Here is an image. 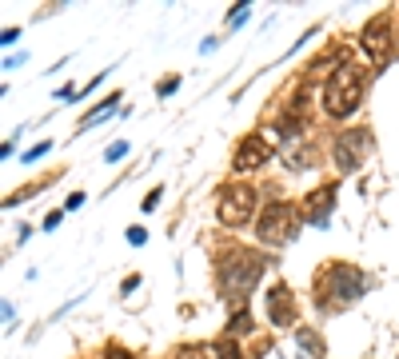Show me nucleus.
I'll use <instances>...</instances> for the list:
<instances>
[{
    "instance_id": "1",
    "label": "nucleus",
    "mask_w": 399,
    "mask_h": 359,
    "mask_svg": "<svg viewBox=\"0 0 399 359\" xmlns=\"http://www.w3.org/2000/svg\"><path fill=\"white\" fill-rule=\"evenodd\" d=\"M216 276H220V287H224V295H232V300H248V291L256 287V280L263 276V256L252 252V248H240V252H228L224 260L216 263Z\"/></svg>"
},
{
    "instance_id": "2",
    "label": "nucleus",
    "mask_w": 399,
    "mask_h": 359,
    "mask_svg": "<svg viewBox=\"0 0 399 359\" xmlns=\"http://www.w3.org/2000/svg\"><path fill=\"white\" fill-rule=\"evenodd\" d=\"M359 100H363V68H355V64L335 68V76H331L328 88H324V108H328V116H335V120L352 116L355 108H359Z\"/></svg>"
},
{
    "instance_id": "3",
    "label": "nucleus",
    "mask_w": 399,
    "mask_h": 359,
    "mask_svg": "<svg viewBox=\"0 0 399 359\" xmlns=\"http://www.w3.org/2000/svg\"><path fill=\"white\" fill-rule=\"evenodd\" d=\"M316 291H331L335 308H344V304H352V300H359L368 291V280H363V271H355L348 263H328L320 271V280H316Z\"/></svg>"
},
{
    "instance_id": "4",
    "label": "nucleus",
    "mask_w": 399,
    "mask_h": 359,
    "mask_svg": "<svg viewBox=\"0 0 399 359\" xmlns=\"http://www.w3.org/2000/svg\"><path fill=\"white\" fill-rule=\"evenodd\" d=\"M296 228H300V212L292 208V204H272L268 212L259 215V239L263 243H272V248H283V243H292L296 239Z\"/></svg>"
},
{
    "instance_id": "5",
    "label": "nucleus",
    "mask_w": 399,
    "mask_h": 359,
    "mask_svg": "<svg viewBox=\"0 0 399 359\" xmlns=\"http://www.w3.org/2000/svg\"><path fill=\"white\" fill-rule=\"evenodd\" d=\"M220 224L224 228H244L252 212H256V191L248 188V184H240V188H224L220 191Z\"/></svg>"
},
{
    "instance_id": "6",
    "label": "nucleus",
    "mask_w": 399,
    "mask_h": 359,
    "mask_svg": "<svg viewBox=\"0 0 399 359\" xmlns=\"http://www.w3.org/2000/svg\"><path fill=\"white\" fill-rule=\"evenodd\" d=\"M368 148H372V140H368V128L339 132V136H335V164H339V172H355V168L363 164Z\"/></svg>"
},
{
    "instance_id": "7",
    "label": "nucleus",
    "mask_w": 399,
    "mask_h": 359,
    "mask_svg": "<svg viewBox=\"0 0 399 359\" xmlns=\"http://www.w3.org/2000/svg\"><path fill=\"white\" fill-rule=\"evenodd\" d=\"M387 28H391V12H379L376 21L363 28V48H368V56L376 60V64H383L387 60V52H391V36H387Z\"/></svg>"
},
{
    "instance_id": "8",
    "label": "nucleus",
    "mask_w": 399,
    "mask_h": 359,
    "mask_svg": "<svg viewBox=\"0 0 399 359\" xmlns=\"http://www.w3.org/2000/svg\"><path fill=\"white\" fill-rule=\"evenodd\" d=\"M272 160V148H268V140L263 136H244L240 140V148H235V156H232V168L235 172H252V168H263Z\"/></svg>"
},
{
    "instance_id": "9",
    "label": "nucleus",
    "mask_w": 399,
    "mask_h": 359,
    "mask_svg": "<svg viewBox=\"0 0 399 359\" xmlns=\"http://www.w3.org/2000/svg\"><path fill=\"white\" fill-rule=\"evenodd\" d=\"M268 319H272L276 328H287V323L296 319V295H292L287 284H276L268 291Z\"/></svg>"
},
{
    "instance_id": "10",
    "label": "nucleus",
    "mask_w": 399,
    "mask_h": 359,
    "mask_svg": "<svg viewBox=\"0 0 399 359\" xmlns=\"http://www.w3.org/2000/svg\"><path fill=\"white\" fill-rule=\"evenodd\" d=\"M331 208H335V184H324V188H316L304 200L300 215H304L307 224H328V212H331Z\"/></svg>"
},
{
    "instance_id": "11",
    "label": "nucleus",
    "mask_w": 399,
    "mask_h": 359,
    "mask_svg": "<svg viewBox=\"0 0 399 359\" xmlns=\"http://www.w3.org/2000/svg\"><path fill=\"white\" fill-rule=\"evenodd\" d=\"M296 343H300V347H307V351H311L316 359H328V347H324V339L311 332V328H300V332H296Z\"/></svg>"
},
{
    "instance_id": "12",
    "label": "nucleus",
    "mask_w": 399,
    "mask_h": 359,
    "mask_svg": "<svg viewBox=\"0 0 399 359\" xmlns=\"http://www.w3.org/2000/svg\"><path fill=\"white\" fill-rule=\"evenodd\" d=\"M211 351H216V359H244V351H240V343H235L232 335H224Z\"/></svg>"
},
{
    "instance_id": "13",
    "label": "nucleus",
    "mask_w": 399,
    "mask_h": 359,
    "mask_svg": "<svg viewBox=\"0 0 399 359\" xmlns=\"http://www.w3.org/2000/svg\"><path fill=\"white\" fill-rule=\"evenodd\" d=\"M116 100H120V96H112V100H104V104H100V108H92V112H88V116L80 120V128H92L96 120H104V116H108V112H112V108H116Z\"/></svg>"
},
{
    "instance_id": "14",
    "label": "nucleus",
    "mask_w": 399,
    "mask_h": 359,
    "mask_svg": "<svg viewBox=\"0 0 399 359\" xmlns=\"http://www.w3.org/2000/svg\"><path fill=\"white\" fill-rule=\"evenodd\" d=\"M211 356H216V351H208L204 343H188V347L176 351V359H211Z\"/></svg>"
},
{
    "instance_id": "15",
    "label": "nucleus",
    "mask_w": 399,
    "mask_h": 359,
    "mask_svg": "<svg viewBox=\"0 0 399 359\" xmlns=\"http://www.w3.org/2000/svg\"><path fill=\"white\" fill-rule=\"evenodd\" d=\"M248 328H252V319H248V311L240 308L232 315V323H228V335H235V332H248Z\"/></svg>"
},
{
    "instance_id": "16",
    "label": "nucleus",
    "mask_w": 399,
    "mask_h": 359,
    "mask_svg": "<svg viewBox=\"0 0 399 359\" xmlns=\"http://www.w3.org/2000/svg\"><path fill=\"white\" fill-rule=\"evenodd\" d=\"M176 88H180V76H164V80H160V84H156V92H160V96L176 92Z\"/></svg>"
},
{
    "instance_id": "17",
    "label": "nucleus",
    "mask_w": 399,
    "mask_h": 359,
    "mask_svg": "<svg viewBox=\"0 0 399 359\" xmlns=\"http://www.w3.org/2000/svg\"><path fill=\"white\" fill-rule=\"evenodd\" d=\"M124 152H128V144L120 140V144H112V148H108V152H104V160H108V164H112V160H120V156H124Z\"/></svg>"
},
{
    "instance_id": "18",
    "label": "nucleus",
    "mask_w": 399,
    "mask_h": 359,
    "mask_svg": "<svg viewBox=\"0 0 399 359\" xmlns=\"http://www.w3.org/2000/svg\"><path fill=\"white\" fill-rule=\"evenodd\" d=\"M48 148H52V144H36V148H28V156H24V160H40V156H48Z\"/></svg>"
},
{
    "instance_id": "19",
    "label": "nucleus",
    "mask_w": 399,
    "mask_h": 359,
    "mask_svg": "<svg viewBox=\"0 0 399 359\" xmlns=\"http://www.w3.org/2000/svg\"><path fill=\"white\" fill-rule=\"evenodd\" d=\"M144 239H148V232H144V228H132V232H128V243H144Z\"/></svg>"
},
{
    "instance_id": "20",
    "label": "nucleus",
    "mask_w": 399,
    "mask_h": 359,
    "mask_svg": "<svg viewBox=\"0 0 399 359\" xmlns=\"http://www.w3.org/2000/svg\"><path fill=\"white\" fill-rule=\"evenodd\" d=\"M80 204H84V191H72V196H68V204H64V208H80Z\"/></svg>"
},
{
    "instance_id": "21",
    "label": "nucleus",
    "mask_w": 399,
    "mask_h": 359,
    "mask_svg": "<svg viewBox=\"0 0 399 359\" xmlns=\"http://www.w3.org/2000/svg\"><path fill=\"white\" fill-rule=\"evenodd\" d=\"M108 359H132V356H128L124 347H108Z\"/></svg>"
}]
</instances>
